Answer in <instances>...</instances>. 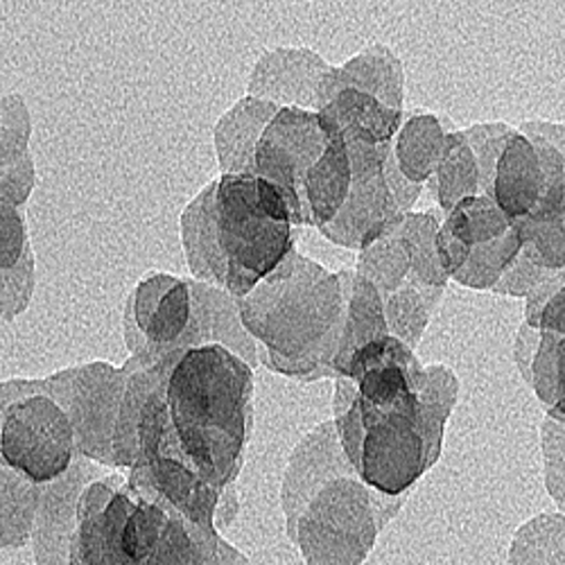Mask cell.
Returning <instances> with one entry per match:
<instances>
[{
  "label": "cell",
  "instance_id": "cell-9",
  "mask_svg": "<svg viewBox=\"0 0 565 565\" xmlns=\"http://www.w3.org/2000/svg\"><path fill=\"white\" fill-rule=\"evenodd\" d=\"M353 470H349V476L335 478L331 482H323L321 495L312 502V511L301 521V550L308 558L310 565H315L321 556V550L328 547V541H338L349 539L351 547L358 552L362 558L371 543H366L362 536H358L353 530H349V523H355L360 527H366L371 532H379L371 523V513H369V493L355 482Z\"/></svg>",
  "mask_w": 565,
  "mask_h": 565
},
{
  "label": "cell",
  "instance_id": "cell-2",
  "mask_svg": "<svg viewBox=\"0 0 565 565\" xmlns=\"http://www.w3.org/2000/svg\"><path fill=\"white\" fill-rule=\"evenodd\" d=\"M292 211L258 174H222L181 215L191 271L235 299L249 295L292 247Z\"/></svg>",
  "mask_w": 565,
  "mask_h": 565
},
{
  "label": "cell",
  "instance_id": "cell-1",
  "mask_svg": "<svg viewBox=\"0 0 565 565\" xmlns=\"http://www.w3.org/2000/svg\"><path fill=\"white\" fill-rule=\"evenodd\" d=\"M161 385L143 390L136 412L138 463L170 459L222 491L238 476L249 435L252 366L224 344L177 351Z\"/></svg>",
  "mask_w": 565,
  "mask_h": 565
},
{
  "label": "cell",
  "instance_id": "cell-14",
  "mask_svg": "<svg viewBox=\"0 0 565 565\" xmlns=\"http://www.w3.org/2000/svg\"><path fill=\"white\" fill-rule=\"evenodd\" d=\"M280 107L245 98L226 111L215 127V150L222 174H254L258 140Z\"/></svg>",
  "mask_w": 565,
  "mask_h": 565
},
{
  "label": "cell",
  "instance_id": "cell-16",
  "mask_svg": "<svg viewBox=\"0 0 565 565\" xmlns=\"http://www.w3.org/2000/svg\"><path fill=\"white\" fill-rule=\"evenodd\" d=\"M450 131H455V127L446 118L433 114L412 116L401 125L394 138V154L409 181L426 183L433 179Z\"/></svg>",
  "mask_w": 565,
  "mask_h": 565
},
{
  "label": "cell",
  "instance_id": "cell-17",
  "mask_svg": "<svg viewBox=\"0 0 565 565\" xmlns=\"http://www.w3.org/2000/svg\"><path fill=\"white\" fill-rule=\"evenodd\" d=\"M143 565H222L215 532L172 509Z\"/></svg>",
  "mask_w": 565,
  "mask_h": 565
},
{
  "label": "cell",
  "instance_id": "cell-7",
  "mask_svg": "<svg viewBox=\"0 0 565 565\" xmlns=\"http://www.w3.org/2000/svg\"><path fill=\"white\" fill-rule=\"evenodd\" d=\"M326 146L328 129L319 111L299 107H280L258 140L254 174L278 188L292 211L295 224H308L303 181Z\"/></svg>",
  "mask_w": 565,
  "mask_h": 565
},
{
  "label": "cell",
  "instance_id": "cell-23",
  "mask_svg": "<svg viewBox=\"0 0 565 565\" xmlns=\"http://www.w3.org/2000/svg\"><path fill=\"white\" fill-rule=\"evenodd\" d=\"M441 292L444 288H416L412 282H405L401 290L383 299L387 331L414 349L426 331V323L439 303Z\"/></svg>",
  "mask_w": 565,
  "mask_h": 565
},
{
  "label": "cell",
  "instance_id": "cell-26",
  "mask_svg": "<svg viewBox=\"0 0 565 565\" xmlns=\"http://www.w3.org/2000/svg\"><path fill=\"white\" fill-rule=\"evenodd\" d=\"M511 127L504 122H484V125H473L463 129V138L468 140L470 150L476 154V163L480 170V188L482 195H493V181H495V166L500 161V154L507 146V140L511 136ZM493 200V198H491Z\"/></svg>",
  "mask_w": 565,
  "mask_h": 565
},
{
  "label": "cell",
  "instance_id": "cell-5",
  "mask_svg": "<svg viewBox=\"0 0 565 565\" xmlns=\"http://www.w3.org/2000/svg\"><path fill=\"white\" fill-rule=\"evenodd\" d=\"M209 312L204 286L170 274L140 280L127 303L125 338L140 364L152 366L163 358L206 344Z\"/></svg>",
  "mask_w": 565,
  "mask_h": 565
},
{
  "label": "cell",
  "instance_id": "cell-4",
  "mask_svg": "<svg viewBox=\"0 0 565 565\" xmlns=\"http://www.w3.org/2000/svg\"><path fill=\"white\" fill-rule=\"evenodd\" d=\"M32 385H0V463L34 484H45L71 468L77 435L71 414Z\"/></svg>",
  "mask_w": 565,
  "mask_h": 565
},
{
  "label": "cell",
  "instance_id": "cell-22",
  "mask_svg": "<svg viewBox=\"0 0 565 565\" xmlns=\"http://www.w3.org/2000/svg\"><path fill=\"white\" fill-rule=\"evenodd\" d=\"M523 243L521 235L511 226L500 238L476 245L468 249V258L463 267L452 276L457 282L473 290H493L495 282L504 276V271L521 256Z\"/></svg>",
  "mask_w": 565,
  "mask_h": 565
},
{
  "label": "cell",
  "instance_id": "cell-18",
  "mask_svg": "<svg viewBox=\"0 0 565 565\" xmlns=\"http://www.w3.org/2000/svg\"><path fill=\"white\" fill-rule=\"evenodd\" d=\"M430 185L433 195L444 213H448L455 204H459L466 198L482 195L476 154L470 150L468 140L463 138L461 131L455 129L448 134L444 157L430 179Z\"/></svg>",
  "mask_w": 565,
  "mask_h": 565
},
{
  "label": "cell",
  "instance_id": "cell-20",
  "mask_svg": "<svg viewBox=\"0 0 565 565\" xmlns=\"http://www.w3.org/2000/svg\"><path fill=\"white\" fill-rule=\"evenodd\" d=\"M358 274L379 290L381 299H387L401 290L412 274V252L396 231L381 235L379 241L362 249Z\"/></svg>",
  "mask_w": 565,
  "mask_h": 565
},
{
  "label": "cell",
  "instance_id": "cell-13",
  "mask_svg": "<svg viewBox=\"0 0 565 565\" xmlns=\"http://www.w3.org/2000/svg\"><path fill=\"white\" fill-rule=\"evenodd\" d=\"M326 125V122H323ZM328 129V146L303 181V209L310 226H326L342 211L351 188V161L347 140L340 131Z\"/></svg>",
  "mask_w": 565,
  "mask_h": 565
},
{
  "label": "cell",
  "instance_id": "cell-27",
  "mask_svg": "<svg viewBox=\"0 0 565 565\" xmlns=\"http://www.w3.org/2000/svg\"><path fill=\"white\" fill-rule=\"evenodd\" d=\"M19 209L21 206L0 200V271L19 267L28 254H32L25 220Z\"/></svg>",
  "mask_w": 565,
  "mask_h": 565
},
{
  "label": "cell",
  "instance_id": "cell-8",
  "mask_svg": "<svg viewBox=\"0 0 565 565\" xmlns=\"http://www.w3.org/2000/svg\"><path fill=\"white\" fill-rule=\"evenodd\" d=\"M134 487L122 478L96 482L77 502L68 565H125L122 527L134 504Z\"/></svg>",
  "mask_w": 565,
  "mask_h": 565
},
{
  "label": "cell",
  "instance_id": "cell-15",
  "mask_svg": "<svg viewBox=\"0 0 565 565\" xmlns=\"http://www.w3.org/2000/svg\"><path fill=\"white\" fill-rule=\"evenodd\" d=\"M321 120L342 136H362L371 143H392L403 125V111L392 109L358 88H342L319 109Z\"/></svg>",
  "mask_w": 565,
  "mask_h": 565
},
{
  "label": "cell",
  "instance_id": "cell-25",
  "mask_svg": "<svg viewBox=\"0 0 565 565\" xmlns=\"http://www.w3.org/2000/svg\"><path fill=\"white\" fill-rule=\"evenodd\" d=\"M521 235L523 256L543 269H565V202L539 222H511Z\"/></svg>",
  "mask_w": 565,
  "mask_h": 565
},
{
  "label": "cell",
  "instance_id": "cell-28",
  "mask_svg": "<svg viewBox=\"0 0 565 565\" xmlns=\"http://www.w3.org/2000/svg\"><path fill=\"white\" fill-rule=\"evenodd\" d=\"M521 131L547 140L550 146H554L561 152V157L565 161V125H556V122H523Z\"/></svg>",
  "mask_w": 565,
  "mask_h": 565
},
{
  "label": "cell",
  "instance_id": "cell-21",
  "mask_svg": "<svg viewBox=\"0 0 565 565\" xmlns=\"http://www.w3.org/2000/svg\"><path fill=\"white\" fill-rule=\"evenodd\" d=\"M441 226L466 249L491 243L511 228L509 217L489 195H473L455 204Z\"/></svg>",
  "mask_w": 565,
  "mask_h": 565
},
{
  "label": "cell",
  "instance_id": "cell-10",
  "mask_svg": "<svg viewBox=\"0 0 565 565\" xmlns=\"http://www.w3.org/2000/svg\"><path fill=\"white\" fill-rule=\"evenodd\" d=\"M331 71L315 51L278 49L265 53L249 79V96L278 107L319 111V84Z\"/></svg>",
  "mask_w": 565,
  "mask_h": 565
},
{
  "label": "cell",
  "instance_id": "cell-6",
  "mask_svg": "<svg viewBox=\"0 0 565 565\" xmlns=\"http://www.w3.org/2000/svg\"><path fill=\"white\" fill-rule=\"evenodd\" d=\"M344 140L351 161L349 198L338 217L319 231L335 245L362 252L405 217L383 172V161L394 140L392 143H371L362 136H344Z\"/></svg>",
  "mask_w": 565,
  "mask_h": 565
},
{
  "label": "cell",
  "instance_id": "cell-19",
  "mask_svg": "<svg viewBox=\"0 0 565 565\" xmlns=\"http://www.w3.org/2000/svg\"><path fill=\"white\" fill-rule=\"evenodd\" d=\"M437 213H405V217L392 228L407 243L412 252V274L407 282L416 288H446V271L439 265L435 238L439 231Z\"/></svg>",
  "mask_w": 565,
  "mask_h": 565
},
{
  "label": "cell",
  "instance_id": "cell-11",
  "mask_svg": "<svg viewBox=\"0 0 565 565\" xmlns=\"http://www.w3.org/2000/svg\"><path fill=\"white\" fill-rule=\"evenodd\" d=\"M342 88H358L392 109L403 111L405 73L387 45H371L340 68H331L319 84V109Z\"/></svg>",
  "mask_w": 565,
  "mask_h": 565
},
{
  "label": "cell",
  "instance_id": "cell-24",
  "mask_svg": "<svg viewBox=\"0 0 565 565\" xmlns=\"http://www.w3.org/2000/svg\"><path fill=\"white\" fill-rule=\"evenodd\" d=\"M530 379L550 416L565 423V333L541 331Z\"/></svg>",
  "mask_w": 565,
  "mask_h": 565
},
{
  "label": "cell",
  "instance_id": "cell-12",
  "mask_svg": "<svg viewBox=\"0 0 565 565\" xmlns=\"http://www.w3.org/2000/svg\"><path fill=\"white\" fill-rule=\"evenodd\" d=\"M30 114L21 96L0 100V200L23 206L34 185Z\"/></svg>",
  "mask_w": 565,
  "mask_h": 565
},
{
  "label": "cell",
  "instance_id": "cell-3",
  "mask_svg": "<svg viewBox=\"0 0 565 565\" xmlns=\"http://www.w3.org/2000/svg\"><path fill=\"white\" fill-rule=\"evenodd\" d=\"M247 331L263 342L267 364L288 375L331 366L347 321V295L340 274L295 249L269 276L238 299Z\"/></svg>",
  "mask_w": 565,
  "mask_h": 565
}]
</instances>
